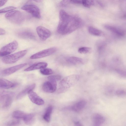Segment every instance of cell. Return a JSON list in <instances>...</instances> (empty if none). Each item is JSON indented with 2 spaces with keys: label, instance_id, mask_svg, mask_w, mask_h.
Masks as SVG:
<instances>
[{
  "label": "cell",
  "instance_id": "obj_5",
  "mask_svg": "<svg viewBox=\"0 0 126 126\" xmlns=\"http://www.w3.org/2000/svg\"><path fill=\"white\" fill-rule=\"evenodd\" d=\"M13 93L10 92H0V103L3 108H7L11 106L13 101Z\"/></svg>",
  "mask_w": 126,
  "mask_h": 126
},
{
  "label": "cell",
  "instance_id": "obj_2",
  "mask_svg": "<svg viewBox=\"0 0 126 126\" xmlns=\"http://www.w3.org/2000/svg\"><path fill=\"white\" fill-rule=\"evenodd\" d=\"M79 79V76L77 74L72 75L65 77L60 82L58 92L60 93L65 92L75 84Z\"/></svg>",
  "mask_w": 126,
  "mask_h": 126
},
{
  "label": "cell",
  "instance_id": "obj_36",
  "mask_svg": "<svg viewBox=\"0 0 126 126\" xmlns=\"http://www.w3.org/2000/svg\"><path fill=\"white\" fill-rule=\"evenodd\" d=\"M34 1L37 2H41L43 0H33Z\"/></svg>",
  "mask_w": 126,
  "mask_h": 126
},
{
  "label": "cell",
  "instance_id": "obj_9",
  "mask_svg": "<svg viewBox=\"0 0 126 126\" xmlns=\"http://www.w3.org/2000/svg\"><path fill=\"white\" fill-rule=\"evenodd\" d=\"M36 30L38 36L42 41H45L50 36L51 32L50 31L43 27H37Z\"/></svg>",
  "mask_w": 126,
  "mask_h": 126
},
{
  "label": "cell",
  "instance_id": "obj_30",
  "mask_svg": "<svg viewBox=\"0 0 126 126\" xmlns=\"http://www.w3.org/2000/svg\"><path fill=\"white\" fill-rule=\"evenodd\" d=\"M20 122L19 119L13 120L8 122L7 124V125L8 126H17L20 124Z\"/></svg>",
  "mask_w": 126,
  "mask_h": 126
},
{
  "label": "cell",
  "instance_id": "obj_31",
  "mask_svg": "<svg viewBox=\"0 0 126 126\" xmlns=\"http://www.w3.org/2000/svg\"><path fill=\"white\" fill-rule=\"evenodd\" d=\"M79 0H62L60 2V5L62 6H65L70 3H72L75 1Z\"/></svg>",
  "mask_w": 126,
  "mask_h": 126
},
{
  "label": "cell",
  "instance_id": "obj_34",
  "mask_svg": "<svg viewBox=\"0 0 126 126\" xmlns=\"http://www.w3.org/2000/svg\"><path fill=\"white\" fill-rule=\"evenodd\" d=\"M5 33V31L3 29L0 28V35H2Z\"/></svg>",
  "mask_w": 126,
  "mask_h": 126
},
{
  "label": "cell",
  "instance_id": "obj_18",
  "mask_svg": "<svg viewBox=\"0 0 126 126\" xmlns=\"http://www.w3.org/2000/svg\"><path fill=\"white\" fill-rule=\"evenodd\" d=\"M35 87V84H33L27 87V88L22 91L16 96V99H20L24 97L31 90H33Z\"/></svg>",
  "mask_w": 126,
  "mask_h": 126
},
{
  "label": "cell",
  "instance_id": "obj_7",
  "mask_svg": "<svg viewBox=\"0 0 126 126\" xmlns=\"http://www.w3.org/2000/svg\"><path fill=\"white\" fill-rule=\"evenodd\" d=\"M21 9L30 13L36 18H40L41 17L40 9L38 7L35 5L26 4L23 6Z\"/></svg>",
  "mask_w": 126,
  "mask_h": 126
},
{
  "label": "cell",
  "instance_id": "obj_14",
  "mask_svg": "<svg viewBox=\"0 0 126 126\" xmlns=\"http://www.w3.org/2000/svg\"><path fill=\"white\" fill-rule=\"evenodd\" d=\"M92 120L94 126H99L104 123L105 119L101 114L98 113H95L92 116Z\"/></svg>",
  "mask_w": 126,
  "mask_h": 126
},
{
  "label": "cell",
  "instance_id": "obj_27",
  "mask_svg": "<svg viewBox=\"0 0 126 126\" xmlns=\"http://www.w3.org/2000/svg\"><path fill=\"white\" fill-rule=\"evenodd\" d=\"M40 72L42 74L45 75H50L53 73L52 69L46 68L41 69Z\"/></svg>",
  "mask_w": 126,
  "mask_h": 126
},
{
  "label": "cell",
  "instance_id": "obj_6",
  "mask_svg": "<svg viewBox=\"0 0 126 126\" xmlns=\"http://www.w3.org/2000/svg\"><path fill=\"white\" fill-rule=\"evenodd\" d=\"M18 46L17 42L14 41L4 46L0 50V56H5L11 54L17 49Z\"/></svg>",
  "mask_w": 126,
  "mask_h": 126
},
{
  "label": "cell",
  "instance_id": "obj_12",
  "mask_svg": "<svg viewBox=\"0 0 126 126\" xmlns=\"http://www.w3.org/2000/svg\"><path fill=\"white\" fill-rule=\"evenodd\" d=\"M27 64V63H24L8 68L2 71L1 72V75L3 76L10 75L25 66Z\"/></svg>",
  "mask_w": 126,
  "mask_h": 126
},
{
  "label": "cell",
  "instance_id": "obj_29",
  "mask_svg": "<svg viewBox=\"0 0 126 126\" xmlns=\"http://www.w3.org/2000/svg\"><path fill=\"white\" fill-rule=\"evenodd\" d=\"M16 7L14 6H9L0 9V14L5 13L15 9Z\"/></svg>",
  "mask_w": 126,
  "mask_h": 126
},
{
  "label": "cell",
  "instance_id": "obj_22",
  "mask_svg": "<svg viewBox=\"0 0 126 126\" xmlns=\"http://www.w3.org/2000/svg\"><path fill=\"white\" fill-rule=\"evenodd\" d=\"M52 107L51 106L48 107L43 115V119L47 122H49L50 121V116L52 111Z\"/></svg>",
  "mask_w": 126,
  "mask_h": 126
},
{
  "label": "cell",
  "instance_id": "obj_32",
  "mask_svg": "<svg viewBox=\"0 0 126 126\" xmlns=\"http://www.w3.org/2000/svg\"><path fill=\"white\" fill-rule=\"evenodd\" d=\"M115 93L118 96H123L126 95V92L124 90L119 89L116 91Z\"/></svg>",
  "mask_w": 126,
  "mask_h": 126
},
{
  "label": "cell",
  "instance_id": "obj_20",
  "mask_svg": "<svg viewBox=\"0 0 126 126\" xmlns=\"http://www.w3.org/2000/svg\"><path fill=\"white\" fill-rule=\"evenodd\" d=\"M86 102L84 100L80 101L73 106L71 109L76 112H78L83 109L86 105Z\"/></svg>",
  "mask_w": 126,
  "mask_h": 126
},
{
  "label": "cell",
  "instance_id": "obj_17",
  "mask_svg": "<svg viewBox=\"0 0 126 126\" xmlns=\"http://www.w3.org/2000/svg\"><path fill=\"white\" fill-rule=\"evenodd\" d=\"M47 65V64L46 63L40 62L32 65L24 69V71H28L39 69H41L46 68Z\"/></svg>",
  "mask_w": 126,
  "mask_h": 126
},
{
  "label": "cell",
  "instance_id": "obj_1",
  "mask_svg": "<svg viewBox=\"0 0 126 126\" xmlns=\"http://www.w3.org/2000/svg\"><path fill=\"white\" fill-rule=\"evenodd\" d=\"M59 17L57 31L62 35L69 34L81 27L83 24L80 18L71 15L63 10L60 11Z\"/></svg>",
  "mask_w": 126,
  "mask_h": 126
},
{
  "label": "cell",
  "instance_id": "obj_13",
  "mask_svg": "<svg viewBox=\"0 0 126 126\" xmlns=\"http://www.w3.org/2000/svg\"><path fill=\"white\" fill-rule=\"evenodd\" d=\"M104 27L107 30L119 36H123L125 34V32L124 30L116 27L106 25L104 26Z\"/></svg>",
  "mask_w": 126,
  "mask_h": 126
},
{
  "label": "cell",
  "instance_id": "obj_35",
  "mask_svg": "<svg viewBox=\"0 0 126 126\" xmlns=\"http://www.w3.org/2000/svg\"><path fill=\"white\" fill-rule=\"evenodd\" d=\"M76 126H81L82 125L78 121L75 122H74Z\"/></svg>",
  "mask_w": 126,
  "mask_h": 126
},
{
  "label": "cell",
  "instance_id": "obj_21",
  "mask_svg": "<svg viewBox=\"0 0 126 126\" xmlns=\"http://www.w3.org/2000/svg\"><path fill=\"white\" fill-rule=\"evenodd\" d=\"M89 32L91 34L96 36H102L104 33L101 31L92 26H89L88 28Z\"/></svg>",
  "mask_w": 126,
  "mask_h": 126
},
{
  "label": "cell",
  "instance_id": "obj_26",
  "mask_svg": "<svg viewBox=\"0 0 126 126\" xmlns=\"http://www.w3.org/2000/svg\"><path fill=\"white\" fill-rule=\"evenodd\" d=\"M91 50V49L90 47H83L79 48L78 50V51L81 54H85L90 52Z\"/></svg>",
  "mask_w": 126,
  "mask_h": 126
},
{
  "label": "cell",
  "instance_id": "obj_33",
  "mask_svg": "<svg viewBox=\"0 0 126 126\" xmlns=\"http://www.w3.org/2000/svg\"><path fill=\"white\" fill-rule=\"evenodd\" d=\"M8 0H0V7L3 6Z\"/></svg>",
  "mask_w": 126,
  "mask_h": 126
},
{
  "label": "cell",
  "instance_id": "obj_3",
  "mask_svg": "<svg viewBox=\"0 0 126 126\" xmlns=\"http://www.w3.org/2000/svg\"><path fill=\"white\" fill-rule=\"evenodd\" d=\"M5 17L11 22L17 24L22 23L25 19L23 14L17 10H13L8 13L5 14Z\"/></svg>",
  "mask_w": 126,
  "mask_h": 126
},
{
  "label": "cell",
  "instance_id": "obj_4",
  "mask_svg": "<svg viewBox=\"0 0 126 126\" xmlns=\"http://www.w3.org/2000/svg\"><path fill=\"white\" fill-rule=\"evenodd\" d=\"M27 50H22L14 54L4 56L2 61L6 64H11L15 63L24 56L26 54Z\"/></svg>",
  "mask_w": 126,
  "mask_h": 126
},
{
  "label": "cell",
  "instance_id": "obj_11",
  "mask_svg": "<svg viewBox=\"0 0 126 126\" xmlns=\"http://www.w3.org/2000/svg\"><path fill=\"white\" fill-rule=\"evenodd\" d=\"M28 94L30 100L34 104L39 105H42L44 104V102L43 99L33 90L30 91Z\"/></svg>",
  "mask_w": 126,
  "mask_h": 126
},
{
  "label": "cell",
  "instance_id": "obj_10",
  "mask_svg": "<svg viewBox=\"0 0 126 126\" xmlns=\"http://www.w3.org/2000/svg\"><path fill=\"white\" fill-rule=\"evenodd\" d=\"M57 86V81L49 80L44 83L42 86V89L45 92L53 93L56 90Z\"/></svg>",
  "mask_w": 126,
  "mask_h": 126
},
{
  "label": "cell",
  "instance_id": "obj_16",
  "mask_svg": "<svg viewBox=\"0 0 126 126\" xmlns=\"http://www.w3.org/2000/svg\"><path fill=\"white\" fill-rule=\"evenodd\" d=\"M66 61L72 65H79L83 63V60L80 58L75 56H71L67 58Z\"/></svg>",
  "mask_w": 126,
  "mask_h": 126
},
{
  "label": "cell",
  "instance_id": "obj_19",
  "mask_svg": "<svg viewBox=\"0 0 126 126\" xmlns=\"http://www.w3.org/2000/svg\"><path fill=\"white\" fill-rule=\"evenodd\" d=\"M18 36L21 38L26 39H34L35 36L32 32L27 30H23L17 33Z\"/></svg>",
  "mask_w": 126,
  "mask_h": 126
},
{
  "label": "cell",
  "instance_id": "obj_23",
  "mask_svg": "<svg viewBox=\"0 0 126 126\" xmlns=\"http://www.w3.org/2000/svg\"><path fill=\"white\" fill-rule=\"evenodd\" d=\"M26 113L19 110L14 111L12 114V117L16 119H23L25 117Z\"/></svg>",
  "mask_w": 126,
  "mask_h": 126
},
{
  "label": "cell",
  "instance_id": "obj_15",
  "mask_svg": "<svg viewBox=\"0 0 126 126\" xmlns=\"http://www.w3.org/2000/svg\"><path fill=\"white\" fill-rule=\"evenodd\" d=\"M14 83L5 79L0 78V88L9 89L14 87L16 85Z\"/></svg>",
  "mask_w": 126,
  "mask_h": 126
},
{
  "label": "cell",
  "instance_id": "obj_25",
  "mask_svg": "<svg viewBox=\"0 0 126 126\" xmlns=\"http://www.w3.org/2000/svg\"><path fill=\"white\" fill-rule=\"evenodd\" d=\"M82 3L85 7L90 8L94 4L93 0H81Z\"/></svg>",
  "mask_w": 126,
  "mask_h": 126
},
{
  "label": "cell",
  "instance_id": "obj_24",
  "mask_svg": "<svg viewBox=\"0 0 126 126\" xmlns=\"http://www.w3.org/2000/svg\"><path fill=\"white\" fill-rule=\"evenodd\" d=\"M23 119L26 124H31L34 121V115L32 114H26Z\"/></svg>",
  "mask_w": 126,
  "mask_h": 126
},
{
  "label": "cell",
  "instance_id": "obj_8",
  "mask_svg": "<svg viewBox=\"0 0 126 126\" xmlns=\"http://www.w3.org/2000/svg\"><path fill=\"white\" fill-rule=\"evenodd\" d=\"M56 50V48L54 47L47 49L33 54L31 56L30 58L33 59L44 57L52 54Z\"/></svg>",
  "mask_w": 126,
  "mask_h": 126
},
{
  "label": "cell",
  "instance_id": "obj_28",
  "mask_svg": "<svg viewBox=\"0 0 126 126\" xmlns=\"http://www.w3.org/2000/svg\"><path fill=\"white\" fill-rule=\"evenodd\" d=\"M49 80H52L56 81L60 80L61 79V77L59 75H50L47 78Z\"/></svg>",
  "mask_w": 126,
  "mask_h": 126
}]
</instances>
